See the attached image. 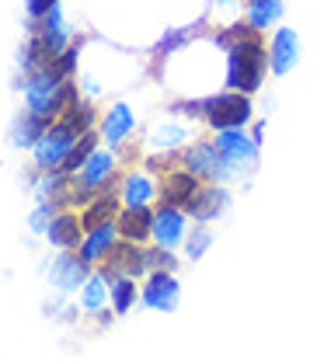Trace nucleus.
Segmentation results:
<instances>
[{"instance_id":"nucleus-1","label":"nucleus","mask_w":317,"mask_h":362,"mask_svg":"<svg viewBox=\"0 0 317 362\" xmlns=\"http://www.w3.org/2000/svg\"><path fill=\"white\" fill-rule=\"evenodd\" d=\"M217 42L226 49V88L255 94L269 70V49L262 45V32L244 21V25L220 32Z\"/></svg>"},{"instance_id":"nucleus-2","label":"nucleus","mask_w":317,"mask_h":362,"mask_svg":"<svg viewBox=\"0 0 317 362\" xmlns=\"http://www.w3.org/2000/svg\"><path fill=\"white\" fill-rule=\"evenodd\" d=\"M25 101H28L32 112L49 115V119H59L63 108L70 101H77V90H74L70 81H63L52 70V63H49V66H39V70L28 74V81H25Z\"/></svg>"},{"instance_id":"nucleus-3","label":"nucleus","mask_w":317,"mask_h":362,"mask_svg":"<svg viewBox=\"0 0 317 362\" xmlns=\"http://www.w3.org/2000/svg\"><path fill=\"white\" fill-rule=\"evenodd\" d=\"M251 94L241 90H224V94H209L202 101V119L220 133V129H244L251 122Z\"/></svg>"},{"instance_id":"nucleus-4","label":"nucleus","mask_w":317,"mask_h":362,"mask_svg":"<svg viewBox=\"0 0 317 362\" xmlns=\"http://www.w3.org/2000/svg\"><path fill=\"white\" fill-rule=\"evenodd\" d=\"M181 160H185V171H192L195 178H206V181H230L237 178L241 171L226 160L220 153V146L209 139V143H192L181 150Z\"/></svg>"},{"instance_id":"nucleus-5","label":"nucleus","mask_w":317,"mask_h":362,"mask_svg":"<svg viewBox=\"0 0 317 362\" xmlns=\"http://www.w3.org/2000/svg\"><path fill=\"white\" fill-rule=\"evenodd\" d=\"M101 275L108 279V286L119 279V275H129V279H143L150 265H146V251L136 244V240H126V237H119V244L108 251V258L101 262Z\"/></svg>"},{"instance_id":"nucleus-6","label":"nucleus","mask_w":317,"mask_h":362,"mask_svg":"<svg viewBox=\"0 0 317 362\" xmlns=\"http://www.w3.org/2000/svg\"><path fill=\"white\" fill-rule=\"evenodd\" d=\"M77 139H81V136L70 133L63 122H52L42 133V139L35 143V168H39V171H59L63 160L70 157V150L77 146Z\"/></svg>"},{"instance_id":"nucleus-7","label":"nucleus","mask_w":317,"mask_h":362,"mask_svg":"<svg viewBox=\"0 0 317 362\" xmlns=\"http://www.w3.org/2000/svg\"><path fill=\"white\" fill-rule=\"evenodd\" d=\"M139 296H143V303H146L150 310H161V314L178 310L181 286H178V279H175V272H150Z\"/></svg>"},{"instance_id":"nucleus-8","label":"nucleus","mask_w":317,"mask_h":362,"mask_svg":"<svg viewBox=\"0 0 317 362\" xmlns=\"http://www.w3.org/2000/svg\"><path fill=\"white\" fill-rule=\"evenodd\" d=\"M185 216H188L185 209L161 202V206L154 209V240H157L161 247H168V251H175L178 244H185V237H188Z\"/></svg>"},{"instance_id":"nucleus-9","label":"nucleus","mask_w":317,"mask_h":362,"mask_svg":"<svg viewBox=\"0 0 317 362\" xmlns=\"http://www.w3.org/2000/svg\"><path fill=\"white\" fill-rule=\"evenodd\" d=\"M213 143L220 146V153H224L237 171H244V168L255 164V157H258L255 136H248L244 129H220V133L213 136Z\"/></svg>"},{"instance_id":"nucleus-10","label":"nucleus","mask_w":317,"mask_h":362,"mask_svg":"<svg viewBox=\"0 0 317 362\" xmlns=\"http://www.w3.org/2000/svg\"><path fill=\"white\" fill-rule=\"evenodd\" d=\"M300 63V35L293 28H279L269 42V70L275 77L293 74V66Z\"/></svg>"},{"instance_id":"nucleus-11","label":"nucleus","mask_w":317,"mask_h":362,"mask_svg":"<svg viewBox=\"0 0 317 362\" xmlns=\"http://www.w3.org/2000/svg\"><path fill=\"white\" fill-rule=\"evenodd\" d=\"M45 237H49V244L52 247H59V251H74V247H81L84 244V223H81V213H70V209H59L56 216H52V223L45 230Z\"/></svg>"},{"instance_id":"nucleus-12","label":"nucleus","mask_w":317,"mask_h":362,"mask_svg":"<svg viewBox=\"0 0 317 362\" xmlns=\"http://www.w3.org/2000/svg\"><path fill=\"white\" fill-rule=\"evenodd\" d=\"M52 122H56V119L39 115V112H32V108H28V112H21V115L11 122L7 143H11V146H18V150H28V146L35 150V143L42 139V133L49 129V126H52Z\"/></svg>"},{"instance_id":"nucleus-13","label":"nucleus","mask_w":317,"mask_h":362,"mask_svg":"<svg viewBox=\"0 0 317 362\" xmlns=\"http://www.w3.org/2000/svg\"><path fill=\"white\" fill-rule=\"evenodd\" d=\"M39 39H42L45 52H49V59H56L59 52H67L70 49V28H67V21H63V11H59V4L56 7H49L42 18H39Z\"/></svg>"},{"instance_id":"nucleus-14","label":"nucleus","mask_w":317,"mask_h":362,"mask_svg":"<svg viewBox=\"0 0 317 362\" xmlns=\"http://www.w3.org/2000/svg\"><path fill=\"white\" fill-rule=\"evenodd\" d=\"M133 126H136V115H133V108L126 105V101H115L105 115H101V122H98V136L108 143V150L112 146H119L126 136L133 133Z\"/></svg>"},{"instance_id":"nucleus-15","label":"nucleus","mask_w":317,"mask_h":362,"mask_svg":"<svg viewBox=\"0 0 317 362\" xmlns=\"http://www.w3.org/2000/svg\"><path fill=\"white\" fill-rule=\"evenodd\" d=\"M91 262H84L81 255H59L52 262V272H49V282L59 289V293H70V289H81L91 275Z\"/></svg>"},{"instance_id":"nucleus-16","label":"nucleus","mask_w":317,"mask_h":362,"mask_svg":"<svg viewBox=\"0 0 317 362\" xmlns=\"http://www.w3.org/2000/svg\"><path fill=\"white\" fill-rule=\"evenodd\" d=\"M74 178L81 181V185H84L88 192H98V188H105L108 181L115 178V153H112V150H101V146H98V150L91 153L88 160H84V168H81V171H77Z\"/></svg>"},{"instance_id":"nucleus-17","label":"nucleus","mask_w":317,"mask_h":362,"mask_svg":"<svg viewBox=\"0 0 317 362\" xmlns=\"http://www.w3.org/2000/svg\"><path fill=\"white\" fill-rule=\"evenodd\" d=\"M224 209H226V192L220 185H202V188L188 199V206H185V213H188L195 223H209V220H217Z\"/></svg>"},{"instance_id":"nucleus-18","label":"nucleus","mask_w":317,"mask_h":362,"mask_svg":"<svg viewBox=\"0 0 317 362\" xmlns=\"http://www.w3.org/2000/svg\"><path fill=\"white\" fill-rule=\"evenodd\" d=\"M199 188H202V178H195L192 171H168V175L161 178V202L185 209L188 199H192Z\"/></svg>"},{"instance_id":"nucleus-19","label":"nucleus","mask_w":317,"mask_h":362,"mask_svg":"<svg viewBox=\"0 0 317 362\" xmlns=\"http://www.w3.org/2000/svg\"><path fill=\"white\" fill-rule=\"evenodd\" d=\"M115 223H119V237L143 244L154 237V209L150 206H122Z\"/></svg>"},{"instance_id":"nucleus-20","label":"nucleus","mask_w":317,"mask_h":362,"mask_svg":"<svg viewBox=\"0 0 317 362\" xmlns=\"http://www.w3.org/2000/svg\"><path fill=\"white\" fill-rule=\"evenodd\" d=\"M119 213H122V199H119V195H94L88 206L81 209L84 233H91V230H98V226H105V223H112V220H119Z\"/></svg>"},{"instance_id":"nucleus-21","label":"nucleus","mask_w":317,"mask_h":362,"mask_svg":"<svg viewBox=\"0 0 317 362\" xmlns=\"http://www.w3.org/2000/svg\"><path fill=\"white\" fill-rule=\"evenodd\" d=\"M119 244V223L112 220V223L98 226V230H91L88 237H84V244H81V258L91 262V265H98V262H105L108 258V251Z\"/></svg>"},{"instance_id":"nucleus-22","label":"nucleus","mask_w":317,"mask_h":362,"mask_svg":"<svg viewBox=\"0 0 317 362\" xmlns=\"http://www.w3.org/2000/svg\"><path fill=\"white\" fill-rule=\"evenodd\" d=\"M282 18V0H248V25L258 28V32H269L275 28V21Z\"/></svg>"},{"instance_id":"nucleus-23","label":"nucleus","mask_w":317,"mask_h":362,"mask_svg":"<svg viewBox=\"0 0 317 362\" xmlns=\"http://www.w3.org/2000/svg\"><path fill=\"white\" fill-rule=\"evenodd\" d=\"M119 199H122V206H150V199H154V181L146 178L143 171L126 175Z\"/></svg>"},{"instance_id":"nucleus-24","label":"nucleus","mask_w":317,"mask_h":362,"mask_svg":"<svg viewBox=\"0 0 317 362\" xmlns=\"http://www.w3.org/2000/svg\"><path fill=\"white\" fill-rule=\"evenodd\" d=\"M56 122H63L70 133H77V136H84L91 133V126H94V108H91V101H70L67 108H63V115L56 119Z\"/></svg>"},{"instance_id":"nucleus-25","label":"nucleus","mask_w":317,"mask_h":362,"mask_svg":"<svg viewBox=\"0 0 317 362\" xmlns=\"http://www.w3.org/2000/svg\"><path fill=\"white\" fill-rule=\"evenodd\" d=\"M112 296H108V279L101 275V272H94L88 275V282L81 286V310H88V314H98L105 303H108Z\"/></svg>"},{"instance_id":"nucleus-26","label":"nucleus","mask_w":317,"mask_h":362,"mask_svg":"<svg viewBox=\"0 0 317 362\" xmlns=\"http://www.w3.org/2000/svg\"><path fill=\"white\" fill-rule=\"evenodd\" d=\"M98 139H101V136L94 133V129H91V133H84V136H81V139H77V146L70 150V157L63 160V168H59V171H63V175H77V171L84 168V160H88L91 153L98 150Z\"/></svg>"},{"instance_id":"nucleus-27","label":"nucleus","mask_w":317,"mask_h":362,"mask_svg":"<svg viewBox=\"0 0 317 362\" xmlns=\"http://www.w3.org/2000/svg\"><path fill=\"white\" fill-rule=\"evenodd\" d=\"M108 296H112V310H115V314H129L136 303V279L119 275V279L108 286Z\"/></svg>"},{"instance_id":"nucleus-28","label":"nucleus","mask_w":317,"mask_h":362,"mask_svg":"<svg viewBox=\"0 0 317 362\" xmlns=\"http://www.w3.org/2000/svg\"><path fill=\"white\" fill-rule=\"evenodd\" d=\"M209 244H213V230H206V226H192V233L185 237V255L192 258V262H199L206 251H209Z\"/></svg>"},{"instance_id":"nucleus-29","label":"nucleus","mask_w":317,"mask_h":362,"mask_svg":"<svg viewBox=\"0 0 317 362\" xmlns=\"http://www.w3.org/2000/svg\"><path fill=\"white\" fill-rule=\"evenodd\" d=\"M188 139V129L185 126H178V122H168V126H161L157 133H154V146H161V150H175V146H181Z\"/></svg>"},{"instance_id":"nucleus-30","label":"nucleus","mask_w":317,"mask_h":362,"mask_svg":"<svg viewBox=\"0 0 317 362\" xmlns=\"http://www.w3.org/2000/svg\"><path fill=\"white\" fill-rule=\"evenodd\" d=\"M146 265H150V272H175L178 269V258H175L168 247H161V244H157V247H150V251H146Z\"/></svg>"},{"instance_id":"nucleus-31","label":"nucleus","mask_w":317,"mask_h":362,"mask_svg":"<svg viewBox=\"0 0 317 362\" xmlns=\"http://www.w3.org/2000/svg\"><path fill=\"white\" fill-rule=\"evenodd\" d=\"M77 56H81V45H70L67 52H59V56L52 59V70H56L63 81H70V74H74V66H77Z\"/></svg>"},{"instance_id":"nucleus-32","label":"nucleus","mask_w":317,"mask_h":362,"mask_svg":"<svg viewBox=\"0 0 317 362\" xmlns=\"http://www.w3.org/2000/svg\"><path fill=\"white\" fill-rule=\"evenodd\" d=\"M56 4H59V0H25V7H28V14H32L35 21L42 18V14L49 11V7H56Z\"/></svg>"},{"instance_id":"nucleus-33","label":"nucleus","mask_w":317,"mask_h":362,"mask_svg":"<svg viewBox=\"0 0 317 362\" xmlns=\"http://www.w3.org/2000/svg\"><path fill=\"white\" fill-rule=\"evenodd\" d=\"M146 168H150V171H157V175H168L171 157H150V160H146Z\"/></svg>"},{"instance_id":"nucleus-34","label":"nucleus","mask_w":317,"mask_h":362,"mask_svg":"<svg viewBox=\"0 0 317 362\" xmlns=\"http://www.w3.org/2000/svg\"><path fill=\"white\" fill-rule=\"evenodd\" d=\"M178 42H185V32H171L168 39H161V45H157V49H161V52H171Z\"/></svg>"},{"instance_id":"nucleus-35","label":"nucleus","mask_w":317,"mask_h":362,"mask_svg":"<svg viewBox=\"0 0 317 362\" xmlns=\"http://www.w3.org/2000/svg\"><path fill=\"white\" fill-rule=\"evenodd\" d=\"M251 136H255V143L262 146V136H265V122H255V129H251Z\"/></svg>"}]
</instances>
